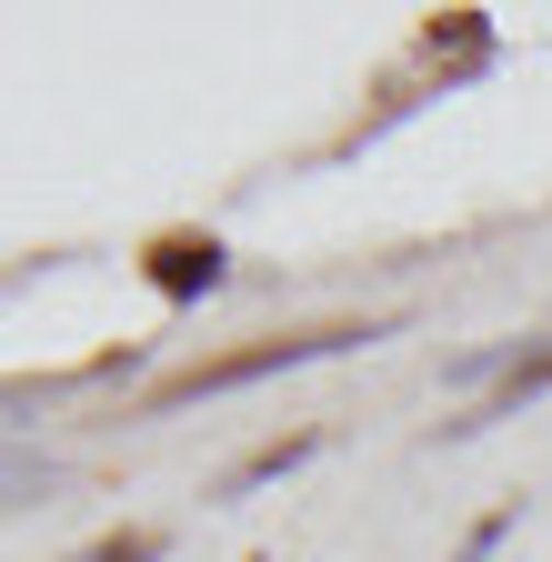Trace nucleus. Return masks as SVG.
Listing matches in <instances>:
<instances>
[{
	"label": "nucleus",
	"mask_w": 552,
	"mask_h": 562,
	"mask_svg": "<svg viewBox=\"0 0 552 562\" xmlns=\"http://www.w3.org/2000/svg\"><path fill=\"white\" fill-rule=\"evenodd\" d=\"M241 562H271V552H241Z\"/></svg>",
	"instance_id": "1a4fd4ad"
},
{
	"label": "nucleus",
	"mask_w": 552,
	"mask_h": 562,
	"mask_svg": "<svg viewBox=\"0 0 552 562\" xmlns=\"http://www.w3.org/2000/svg\"><path fill=\"white\" fill-rule=\"evenodd\" d=\"M402 322L372 312V322H312V331H271V341H241V351H201L191 372L151 382L142 412H181V402H222V392H251L271 372H302V362H341V351H362V341H392Z\"/></svg>",
	"instance_id": "f257e3e1"
},
{
	"label": "nucleus",
	"mask_w": 552,
	"mask_h": 562,
	"mask_svg": "<svg viewBox=\"0 0 552 562\" xmlns=\"http://www.w3.org/2000/svg\"><path fill=\"white\" fill-rule=\"evenodd\" d=\"M331 432H322V422H302V432H271V442H251L241 462H222L212 472V492H201V503H251V492H271V482H292L312 452H322Z\"/></svg>",
	"instance_id": "39448f33"
},
{
	"label": "nucleus",
	"mask_w": 552,
	"mask_h": 562,
	"mask_svg": "<svg viewBox=\"0 0 552 562\" xmlns=\"http://www.w3.org/2000/svg\"><path fill=\"white\" fill-rule=\"evenodd\" d=\"M142 271H151V292H161L171 312H201L212 292H232V251H222L212 232H161V241L142 251Z\"/></svg>",
	"instance_id": "f03ea898"
},
{
	"label": "nucleus",
	"mask_w": 552,
	"mask_h": 562,
	"mask_svg": "<svg viewBox=\"0 0 552 562\" xmlns=\"http://www.w3.org/2000/svg\"><path fill=\"white\" fill-rule=\"evenodd\" d=\"M542 392H552V341H522V351H512V372L482 392V402H462L452 422H432V452H442V442H472V432H493L503 412H522V402H542Z\"/></svg>",
	"instance_id": "20e7f679"
},
{
	"label": "nucleus",
	"mask_w": 552,
	"mask_h": 562,
	"mask_svg": "<svg viewBox=\"0 0 552 562\" xmlns=\"http://www.w3.org/2000/svg\"><path fill=\"white\" fill-rule=\"evenodd\" d=\"M50 492H71V462H50V452H11V513H50Z\"/></svg>",
	"instance_id": "423d86ee"
},
{
	"label": "nucleus",
	"mask_w": 552,
	"mask_h": 562,
	"mask_svg": "<svg viewBox=\"0 0 552 562\" xmlns=\"http://www.w3.org/2000/svg\"><path fill=\"white\" fill-rule=\"evenodd\" d=\"M512 522H522V513H482V522H462V542H452L442 562H503V542H512Z\"/></svg>",
	"instance_id": "6e6552de"
},
{
	"label": "nucleus",
	"mask_w": 552,
	"mask_h": 562,
	"mask_svg": "<svg viewBox=\"0 0 552 562\" xmlns=\"http://www.w3.org/2000/svg\"><path fill=\"white\" fill-rule=\"evenodd\" d=\"M412 70H423V91L482 81V70H493V21H482V11H442V21H423V41H412Z\"/></svg>",
	"instance_id": "7ed1b4c3"
},
{
	"label": "nucleus",
	"mask_w": 552,
	"mask_h": 562,
	"mask_svg": "<svg viewBox=\"0 0 552 562\" xmlns=\"http://www.w3.org/2000/svg\"><path fill=\"white\" fill-rule=\"evenodd\" d=\"M60 562H171V532L161 522H121V532H101L81 552H60Z\"/></svg>",
	"instance_id": "0eeeda50"
}]
</instances>
